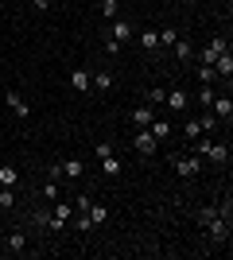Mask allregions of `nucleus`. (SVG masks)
<instances>
[{"label": "nucleus", "instance_id": "1", "mask_svg": "<svg viewBox=\"0 0 233 260\" xmlns=\"http://www.w3.org/2000/svg\"><path fill=\"white\" fill-rule=\"evenodd\" d=\"M175 171L183 175V179H190V175H198L202 171V155H175Z\"/></svg>", "mask_w": 233, "mask_h": 260}, {"label": "nucleus", "instance_id": "2", "mask_svg": "<svg viewBox=\"0 0 233 260\" xmlns=\"http://www.w3.org/2000/svg\"><path fill=\"white\" fill-rule=\"evenodd\" d=\"M70 202H55V210H51V221H47V229H66L70 225Z\"/></svg>", "mask_w": 233, "mask_h": 260}, {"label": "nucleus", "instance_id": "3", "mask_svg": "<svg viewBox=\"0 0 233 260\" xmlns=\"http://www.w3.org/2000/svg\"><path fill=\"white\" fill-rule=\"evenodd\" d=\"M132 148H136V152H140V155H155V148H159V140H155V136H152V132H148V128H140V132H136V136H132Z\"/></svg>", "mask_w": 233, "mask_h": 260}, {"label": "nucleus", "instance_id": "4", "mask_svg": "<svg viewBox=\"0 0 233 260\" xmlns=\"http://www.w3.org/2000/svg\"><path fill=\"white\" fill-rule=\"evenodd\" d=\"M4 101H8V109H12V113H16V117H20V120H27V117H31V105L23 101V93H16V89H8V93H4Z\"/></svg>", "mask_w": 233, "mask_h": 260}, {"label": "nucleus", "instance_id": "5", "mask_svg": "<svg viewBox=\"0 0 233 260\" xmlns=\"http://www.w3.org/2000/svg\"><path fill=\"white\" fill-rule=\"evenodd\" d=\"M163 105L171 109V113H183V109L190 105V98H187V89H167V98H163Z\"/></svg>", "mask_w": 233, "mask_h": 260}, {"label": "nucleus", "instance_id": "6", "mask_svg": "<svg viewBox=\"0 0 233 260\" xmlns=\"http://www.w3.org/2000/svg\"><path fill=\"white\" fill-rule=\"evenodd\" d=\"M128 120H132L136 128H148V124L155 120V109H152V105H136L132 113H128Z\"/></svg>", "mask_w": 233, "mask_h": 260}, {"label": "nucleus", "instance_id": "7", "mask_svg": "<svg viewBox=\"0 0 233 260\" xmlns=\"http://www.w3.org/2000/svg\"><path fill=\"white\" fill-rule=\"evenodd\" d=\"M109 39L128 43V39H132V23H128V20H113V23H109Z\"/></svg>", "mask_w": 233, "mask_h": 260}, {"label": "nucleus", "instance_id": "8", "mask_svg": "<svg viewBox=\"0 0 233 260\" xmlns=\"http://www.w3.org/2000/svg\"><path fill=\"white\" fill-rule=\"evenodd\" d=\"M58 171L66 175V179H82V175H86V163L70 155V159H62V163H58Z\"/></svg>", "mask_w": 233, "mask_h": 260}, {"label": "nucleus", "instance_id": "9", "mask_svg": "<svg viewBox=\"0 0 233 260\" xmlns=\"http://www.w3.org/2000/svg\"><path fill=\"white\" fill-rule=\"evenodd\" d=\"M214 74H222L225 82H229V74H233V54L229 51H222L218 58H214Z\"/></svg>", "mask_w": 233, "mask_h": 260}, {"label": "nucleus", "instance_id": "10", "mask_svg": "<svg viewBox=\"0 0 233 260\" xmlns=\"http://www.w3.org/2000/svg\"><path fill=\"white\" fill-rule=\"evenodd\" d=\"M171 47H175V62H190V58H194V47H190V39H183V35H179Z\"/></svg>", "mask_w": 233, "mask_h": 260}, {"label": "nucleus", "instance_id": "11", "mask_svg": "<svg viewBox=\"0 0 233 260\" xmlns=\"http://www.w3.org/2000/svg\"><path fill=\"white\" fill-rule=\"evenodd\" d=\"M206 229H210V241H229V221L225 217H214Z\"/></svg>", "mask_w": 233, "mask_h": 260}, {"label": "nucleus", "instance_id": "12", "mask_svg": "<svg viewBox=\"0 0 233 260\" xmlns=\"http://www.w3.org/2000/svg\"><path fill=\"white\" fill-rule=\"evenodd\" d=\"M210 105H214V117L229 124V117H233V101H229V98H214Z\"/></svg>", "mask_w": 233, "mask_h": 260}, {"label": "nucleus", "instance_id": "13", "mask_svg": "<svg viewBox=\"0 0 233 260\" xmlns=\"http://www.w3.org/2000/svg\"><path fill=\"white\" fill-rule=\"evenodd\" d=\"M4 249H8V252H23V249H27V233H20V229L8 233V237H4Z\"/></svg>", "mask_w": 233, "mask_h": 260}, {"label": "nucleus", "instance_id": "14", "mask_svg": "<svg viewBox=\"0 0 233 260\" xmlns=\"http://www.w3.org/2000/svg\"><path fill=\"white\" fill-rule=\"evenodd\" d=\"M206 159H210V163H229V144H210Z\"/></svg>", "mask_w": 233, "mask_h": 260}, {"label": "nucleus", "instance_id": "15", "mask_svg": "<svg viewBox=\"0 0 233 260\" xmlns=\"http://www.w3.org/2000/svg\"><path fill=\"white\" fill-rule=\"evenodd\" d=\"M148 132H152L155 140L163 144V140H167V136H171V124H167V120H159V117H155V120H152V124H148Z\"/></svg>", "mask_w": 233, "mask_h": 260}, {"label": "nucleus", "instance_id": "16", "mask_svg": "<svg viewBox=\"0 0 233 260\" xmlns=\"http://www.w3.org/2000/svg\"><path fill=\"white\" fill-rule=\"evenodd\" d=\"M70 86H74L78 93H86L89 89V70H70Z\"/></svg>", "mask_w": 233, "mask_h": 260}, {"label": "nucleus", "instance_id": "17", "mask_svg": "<svg viewBox=\"0 0 233 260\" xmlns=\"http://www.w3.org/2000/svg\"><path fill=\"white\" fill-rule=\"evenodd\" d=\"M89 86H93V89H101V93H105V89H113V74H109V70H97V74L89 78Z\"/></svg>", "mask_w": 233, "mask_h": 260}, {"label": "nucleus", "instance_id": "18", "mask_svg": "<svg viewBox=\"0 0 233 260\" xmlns=\"http://www.w3.org/2000/svg\"><path fill=\"white\" fill-rule=\"evenodd\" d=\"M16 183H20V171H16L12 163H4V167H0V186H16Z\"/></svg>", "mask_w": 233, "mask_h": 260}, {"label": "nucleus", "instance_id": "19", "mask_svg": "<svg viewBox=\"0 0 233 260\" xmlns=\"http://www.w3.org/2000/svg\"><path fill=\"white\" fill-rule=\"evenodd\" d=\"M101 171H105V175H121V159H117V155H101Z\"/></svg>", "mask_w": 233, "mask_h": 260}, {"label": "nucleus", "instance_id": "20", "mask_svg": "<svg viewBox=\"0 0 233 260\" xmlns=\"http://www.w3.org/2000/svg\"><path fill=\"white\" fill-rule=\"evenodd\" d=\"M202 132H206V128H202V120H198V117H194V120H187V124H183V136H187V140H198Z\"/></svg>", "mask_w": 233, "mask_h": 260}, {"label": "nucleus", "instance_id": "21", "mask_svg": "<svg viewBox=\"0 0 233 260\" xmlns=\"http://www.w3.org/2000/svg\"><path fill=\"white\" fill-rule=\"evenodd\" d=\"M86 217H89V221H93V225H101V221H105V217H109V210H105V206H93V202H89Z\"/></svg>", "mask_w": 233, "mask_h": 260}, {"label": "nucleus", "instance_id": "22", "mask_svg": "<svg viewBox=\"0 0 233 260\" xmlns=\"http://www.w3.org/2000/svg\"><path fill=\"white\" fill-rule=\"evenodd\" d=\"M117 12H121V0H101V16L105 20H117Z\"/></svg>", "mask_w": 233, "mask_h": 260}, {"label": "nucleus", "instance_id": "23", "mask_svg": "<svg viewBox=\"0 0 233 260\" xmlns=\"http://www.w3.org/2000/svg\"><path fill=\"white\" fill-rule=\"evenodd\" d=\"M140 47H144V51H155V47H159V31H140Z\"/></svg>", "mask_w": 233, "mask_h": 260}, {"label": "nucleus", "instance_id": "24", "mask_svg": "<svg viewBox=\"0 0 233 260\" xmlns=\"http://www.w3.org/2000/svg\"><path fill=\"white\" fill-rule=\"evenodd\" d=\"M144 98H148V105H152V109H159V105H163V98H167V93H163L159 86H155V89H148Z\"/></svg>", "mask_w": 233, "mask_h": 260}, {"label": "nucleus", "instance_id": "25", "mask_svg": "<svg viewBox=\"0 0 233 260\" xmlns=\"http://www.w3.org/2000/svg\"><path fill=\"white\" fill-rule=\"evenodd\" d=\"M47 221H51V214H43V210H35V214H31V229H39V233L47 229Z\"/></svg>", "mask_w": 233, "mask_h": 260}, {"label": "nucleus", "instance_id": "26", "mask_svg": "<svg viewBox=\"0 0 233 260\" xmlns=\"http://www.w3.org/2000/svg\"><path fill=\"white\" fill-rule=\"evenodd\" d=\"M198 78H202V86H210V82H214V78H218V74H214V66L198 62Z\"/></svg>", "mask_w": 233, "mask_h": 260}, {"label": "nucleus", "instance_id": "27", "mask_svg": "<svg viewBox=\"0 0 233 260\" xmlns=\"http://www.w3.org/2000/svg\"><path fill=\"white\" fill-rule=\"evenodd\" d=\"M0 206H4V210L16 206V194H12V186H4V190H0Z\"/></svg>", "mask_w": 233, "mask_h": 260}, {"label": "nucleus", "instance_id": "28", "mask_svg": "<svg viewBox=\"0 0 233 260\" xmlns=\"http://www.w3.org/2000/svg\"><path fill=\"white\" fill-rule=\"evenodd\" d=\"M179 35H183V31H175V27H167V31H159V43H163V47H171V43L179 39Z\"/></svg>", "mask_w": 233, "mask_h": 260}, {"label": "nucleus", "instance_id": "29", "mask_svg": "<svg viewBox=\"0 0 233 260\" xmlns=\"http://www.w3.org/2000/svg\"><path fill=\"white\" fill-rule=\"evenodd\" d=\"M214 98H218V93H214V86H202V89H198V101H202V105H210Z\"/></svg>", "mask_w": 233, "mask_h": 260}, {"label": "nucleus", "instance_id": "30", "mask_svg": "<svg viewBox=\"0 0 233 260\" xmlns=\"http://www.w3.org/2000/svg\"><path fill=\"white\" fill-rule=\"evenodd\" d=\"M43 198H51V202H55V198H58V183H55V179H51V183L43 186Z\"/></svg>", "mask_w": 233, "mask_h": 260}, {"label": "nucleus", "instance_id": "31", "mask_svg": "<svg viewBox=\"0 0 233 260\" xmlns=\"http://www.w3.org/2000/svg\"><path fill=\"white\" fill-rule=\"evenodd\" d=\"M101 47H105V54H121V43H117V39H105Z\"/></svg>", "mask_w": 233, "mask_h": 260}, {"label": "nucleus", "instance_id": "32", "mask_svg": "<svg viewBox=\"0 0 233 260\" xmlns=\"http://www.w3.org/2000/svg\"><path fill=\"white\" fill-rule=\"evenodd\" d=\"M47 4H51V0H31V8H35V12H43Z\"/></svg>", "mask_w": 233, "mask_h": 260}]
</instances>
